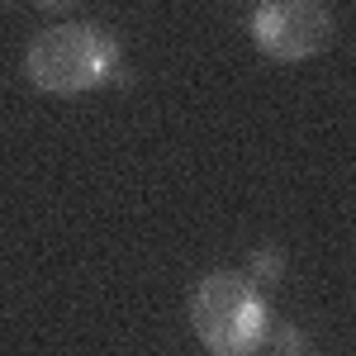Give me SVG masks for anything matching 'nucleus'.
Wrapping results in <instances>:
<instances>
[{
    "mask_svg": "<svg viewBox=\"0 0 356 356\" xmlns=\"http://www.w3.org/2000/svg\"><path fill=\"white\" fill-rule=\"evenodd\" d=\"M119 38L105 24L90 19H72V24L43 29L24 53L29 81L48 95H86L100 90L119 72Z\"/></svg>",
    "mask_w": 356,
    "mask_h": 356,
    "instance_id": "1",
    "label": "nucleus"
},
{
    "mask_svg": "<svg viewBox=\"0 0 356 356\" xmlns=\"http://www.w3.org/2000/svg\"><path fill=\"white\" fill-rule=\"evenodd\" d=\"M191 328L209 356H257L271 337V309L247 275L214 271L191 295Z\"/></svg>",
    "mask_w": 356,
    "mask_h": 356,
    "instance_id": "2",
    "label": "nucleus"
},
{
    "mask_svg": "<svg viewBox=\"0 0 356 356\" xmlns=\"http://www.w3.org/2000/svg\"><path fill=\"white\" fill-rule=\"evenodd\" d=\"M247 33L275 62H304V57L328 53L332 15L328 5H314V0H266L252 10Z\"/></svg>",
    "mask_w": 356,
    "mask_h": 356,
    "instance_id": "3",
    "label": "nucleus"
},
{
    "mask_svg": "<svg viewBox=\"0 0 356 356\" xmlns=\"http://www.w3.org/2000/svg\"><path fill=\"white\" fill-rule=\"evenodd\" d=\"M275 356H304V337L295 328H280V337H275Z\"/></svg>",
    "mask_w": 356,
    "mask_h": 356,
    "instance_id": "4",
    "label": "nucleus"
},
{
    "mask_svg": "<svg viewBox=\"0 0 356 356\" xmlns=\"http://www.w3.org/2000/svg\"><path fill=\"white\" fill-rule=\"evenodd\" d=\"M280 271H285V257H280V252H257V275L275 280Z\"/></svg>",
    "mask_w": 356,
    "mask_h": 356,
    "instance_id": "5",
    "label": "nucleus"
}]
</instances>
